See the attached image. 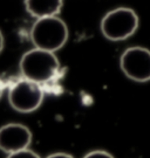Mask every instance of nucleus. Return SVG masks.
Returning <instances> with one entry per match:
<instances>
[{
    "label": "nucleus",
    "mask_w": 150,
    "mask_h": 158,
    "mask_svg": "<svg viewBox=\"0 0 150 158\" xmlns=\"http://www.w3.org/2000/svg\"><path fill=\"white\" fill-rule=\"evenodd\" d=\"M66 23L55 15L36 19L31 29V40L35 48L53 52L61 49L68 40Z\"/></svg>",
    "instance_id": "nucleus-2"
},
{
    "label": "nucleus",
    "mask_w": 150,
    "mask_h": 158,
    "mask_svg": "<svg viewBox=\"0 0 150 158\" xmlns=\"http://www.w3.org/2000/svg\"><path fill=\"white\" fill-rule=\"evenodd\" d=\"M120 66L128 79L136 82L150 81V51L145 47H129L120 57Z\"/></svg>",
    "instance_id": "nucleus-5"
},
{
    "label": "nucleus",
    "mask_w": 150,
    "mask_h": 158,
    "mask_svg": "<svg viewBox=\"0 0 150 158\" xmlns=\"http://www.w3.org/2000/svg\"><path fill=\"white\" fill-rule=\"evenodd\" d=\"M6 158H40V156L32 150H29V149H25L21 151L10 153V155H7Z\"/></svg>",
    "instance_id": "nucleus-8"
},
{
    "label": "nucleus",
    "mask_w": 150,
    "mask_h": 158,
    "mask_svg": "<svg viewBox=\"0 0 150 158\" xmlns=\"http://www.w3.org/2000/svg\"><path fill=\"white\" fill-rule=\"evenodd\" d=\"M63 0H25L27 13L35 19L55 17L61 12Z\"/></svg>",
    "instance_id": "nucleus-7"
},
{
    "label": "nucleus",
    "mask_w": 150,
    "mask_h": 158,
    "mask_svg": "<svg viewBox=\"0 0 150 158\" xmlns=\"http://www.w3.org/2000/svg\"><path fill=\"white\" fill-rule=\"evenodd\" d=\"M4 90H5V83H4V81L0 79V98H1V96L4 94Z\"/></svg>",
    "instance_id": "nucleus-12"
},
{
    "label": "nucleus",
    "mask_w": 150,
    "mask_h": 158,
    "mask_svg": "<svg viewBox=\"0 0 150 158\" xmlns=\"http://www.w3.org/2000/svg\"><path fill=\"white\" fill-rule=\"evenodd\" d=\"M32 138L31 130L21 123H7L0 127V150L7 155L28 149Z\"/></svg>",
    "instance_id": "nucleus-6"
},
{
    "label": "nucleus",
    "mask_w": 150,
    "mask_h": 158,
    "mask_svg": "<svg viewBox=\"0 0 150 158\" xmlns=\"http://www.w3.org/2000/svg\"><path fill=\"white\" fill-rule=\"evenodd\" d=\"M45 93L42 85L31 80H18L8 90V102L15 111L29 114L42 104Z\"/></svg>",
    "instance_id": "nucleus-4"
},
{
    "label": "nucleus",
    "mask_w": 150,
    "mask_h": 158,
    "mask_svg": "<svg viewBox=\"0 0 150 158\" xmlns=\"http://www.w3.org/2000/svg\"><path fill=\"white\" fill-rule=\"evenodd\" d=\"M4 44H5V41H4V35H2V32L0 31V53L4 49Z\"/></svg>",
    "instance_id": "nucleus-11"
},
{
    "label": "nucleus",
    "mask_w": 150,
    "mask_h": 158,
    "mask_svg": "<svg viewBox=\"0 0 150 158\" xmlns=\"http://www.w3.org/2000/svg\"><path fill=\"white\" fill-rule=\"evenodd\" d=\"M139 15L133 8L117 7L107 13L101 20V32L110 41H123L139 28Z\"/></svg>",
    "instance_id": "nucleus-3"
},
{
    "label": "nucleus",
    "mask_w": 150,
    "mask_h": 158,
    "mask_svg": "<svg viewBox=\"0 0 150 158\" xmlns=\"http://www.w3.org/2000/svg\"><path fill=\"white\" fill-rule=\"evenodd\" d=\"M19 68L24 79L42 85L58 76L60 72V61L55 53L34 47L21 56Z\"/></svg>",
    "instance_id": "nucleus-1"
},
{
    "label": "nucleus",
    "mask_w": 150,
    "mask_h": 158,
    "mask_svg": "<svg viewBox=\"0 0 150 158\" xmlns=\"http://www.w3.org/2000/svg\"><path fill=\"white\" fill-rule=\"evenodd\" d=\"M84 158H114V156L105 150H94L84 155Z\"/></svg>",
    "instance_id": "nucleus-9"
},
{
    "label": "nucleus",
    "mask_w": 150,
    "mask_h": 158,
    "mask_svg": "<svg viewBox=\"0 0 150 158\" xmlns=\"http://www.w3.org/2000/svg\"><path fill=\"white\" fill-rule=\"evenodd\" d=\"M46 158H74L72 155L66 152H55V153H52L49 156H47Z\"/></svg>",
    "instance_id": "nucleus-10"
}]
</instances>
